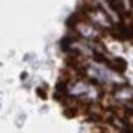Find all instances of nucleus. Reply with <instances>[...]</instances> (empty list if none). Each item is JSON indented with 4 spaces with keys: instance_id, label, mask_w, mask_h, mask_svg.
Wrapping results in <instances>:
<instances>
[{
    "instance_id": "obj_5",
    "label": "nucleus",
    "mask_w": 133,
    "mask_h": 133,
    "mask_svg": "<svg viewBox=\"0 0 133 133\" xmlns=\"http://www.w3.org/2000/svg\"><path fill=\"white\" fill-rule=\"evenodd\" d=\"M68 49L76 56V58H81V59H94L97 56L92 41H85V39H81V38L69 39Z\"/></svg>"
},
{
    "instance_id": "obj_6",
    "label": "nucleus",
    "mask_w": 133,
    "mask_h": 133,
    "mask_svg": "<svg viewBox=\"0 0 133 133\" xmlns=\"http://www.w3.org/2000/svg\"><path fill=\"white\" fill-rule=\"evenodd\" d=\"M85 5L87 7H95V8H102L104 12L112 18L114 25H118L122 22V13L114 7V3L110 0H85Z\"/></svg>"
},
{
    "instance_id": "obj_7",
    "label": "nucleus",
    "mask_w": 133,
    "mask_h": 133,
    "mask_svg": "<svg viewBox=\"0 0 133 133\" xmlns=\"http://www.w3.org/2000/svg\"><path fill=\"white\" fill-rule=\"evenodd\" d=\"M112 102L114 104H131L133 102V87L127 84H122L118 87H115L112 92Z\"/></svg>"
},
{
    "instance_id": "obj_2",
    "label": "nucleus",
    "mask_w": 133,
    "mask_h": 133,
    "mask_svg": "<svg viewBox=\"0 0 133 133\" xmlns=\"http://www.w3.org/2000/svg\"><path fill=\"white\" fill-rule=\"evenodd\" d=\"M64 94L71 97V99L81 100V102H89L94 104L95 100H99L100 97V89L97 87L95 82H92L89 79H71L64 85Z\"/></svg>"
},
{
    "instance_id": "obj_10",
    "label": "nucleus",
    "mask_w": 133,
    "mask_h": 133,
    "mask_svg": "<svg viewBox=\"0 0 133 133\" xmlns=\"http://www.w3.org/2000/svg\"><path fill=\"white\" fill-rule=\"evenodd\" d=\"M130 105H131V107H133V102H131V104H130Z\"/></svg>"
},
{
    "instance_id": "obj_3",
    "label": "nucleus",
    "mask_w": 133,
    "mask_h": 133,
    "mask_svg": "<svg viewBox=\"0 0 133 133\" xmlns=\"http://www.w3.org/2000/svg\"><path fill=\"white\" fill-rule=\"evenodd\" d=\"M72 30L74 33L77 35V38L81 39H85V41H97L100 38V30L94 26L87 18H77L72 25Z\"/></svg>"
},
{
    "instance_id": "obj_1",
    "label": "nucleus",
    "mask_w": 133,
    "mask_h": 133,
    "mask_svg": "<svg viewBox=\"0 0 133 133\" xmlns=\"http://www.w3.org/2000/svg\"><path fill=\"white\" fill-rule=\"evenodd\" d=\"M82 71L85 77L95 84L104 85H122L125 84V77L115 69H112L109 64H105L100 59V63H95L92 59H85L82 64Z\"/></svg>"
},
{
    "instance_id": "obj_9",
    "label": "nucleus",
    "mask_w": 133,
    "mask_h": 133,
    "mask_svg": "<svg viewBox=\"0 0 133 133\" xmlns=\"http://www.w3.org/2000/svg\"><path fill=\"white\" fill-rule=\"evenodd\" d=\"M125 122H127L128 125H133V114H130L128 117H127V118H125Z\"/></svg>"
},
{
    "instance_id": "obj_4",
    "label": "nucleus",
    "mask_w": 133,
    "mask_h": 133,
    "mask_svg": "<svg viewBox=\"0 0 133 133\" xmlns=\"http://www.w3.org/2000/svg\"><path fill=\"white\" fill-rule=\"evenodd\" d=\"M84 18H87L89 22L97 26L102 31V30H112L115 26L114 22H112V18L107 15L102 8H95V7H87L84 12Z\"/></svg>"
},
{
    "instance_id": "obj_8",
    "label": "nucleus",
    "mask_w": 133,
    "mask_h": 133,
    "mask_svg": "<svg viewBox=\"0 0 133 133\" xmlns=\"http://www.w3.org/2000/svg\"><path fill=\"white\" fill-rule=\"evenodd\" d=\"M114 7L120 13H131L133 12V0H110Z\"/></svg>"
}]
</instances>
